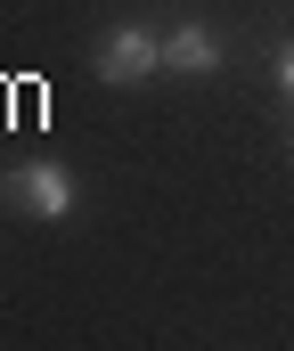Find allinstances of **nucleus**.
Wrapping results in <instances>:
<instances>
[{"label":"nucleus","mask_w":294,"mask_h":351,"mask_svg":"<svg viewBox=\"0 0 294 351\" xmlns=\"http://www.w3.org/2000/svg\"><path fill=\"white\" fill-rule=\"evenodd\" d=\"M90 74L114 82V90L164 74V33H156V25H106V33L90 41Z\"/></svg>","instance_id":"obj_1"},{"label":"nucleus","mask_w":294,"mask_h":351,"mask_svg":"<svg viewBox=\"0 0 294 351\" xmlns=\"http://www.w3.org/2000/svg\"><path fill=\"white\" fill-rule=\"evenodd\" d=\"M8 196H16V213H33V221H66V213H74V172H66L58 156H33V164L8 172Z\"/></svg>","instance_id":"obj_2"},{"label":"nucleus","mask_w":294,"mask_h":351,"mask_svg":"<svg viewBox=\"0 0 294 351\" xmlns=\"http://www.w3.org/2000/svg\"><path fill=\"white\" fill-rule=\"evenodd\" d=\"M212 66H221V33L212 25H196V16L164 25V74H212Z\"/></svg>","instance_id":"obj_3"},{"label":"nucleus","mask_w":294,"mask_h":351,"mask_svg":"<svg viewBox=\"0 0 294 351\" xmlns=\"http://www.w3.org/2000/svg\"><path fill=\"white\" fill-rule=\"evenodd\" d=\"M278 90H286V98H294V41H286V49H278Z\"/></svg>","instance_id":"obj_4"}]
</instances>
